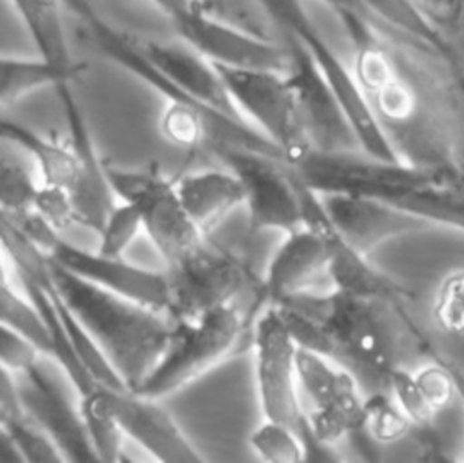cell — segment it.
<instances>
[{
    "label": "cell",
    "mask_w": 464,
    "mask_h": 463,
    "mask_svg": "<svg viewBox=\"0 0 464 463\" xmlns=\"http://www.w3.org/2000/svg\"><path fill=\"white\" fill-rule=\"evenodd\" d=\"M51 274L62 300L94 340L121 385L134 390L161 356L172 318L85 281L53 261Z\"/></svg>",
    "instance_id": "1"
},
{
    "label": "cell",
    "mask_w": 464,
    "mask_h": 463,
    "mask_svg": "<svg viewBox=\"0 0 464 463\" xmlns=\"http://www.w3.org/2000/svg\"><path fill=\"white\" fill-rule=\"evenodd\" d=\"M248 336V318L227 303L194 318L172 320L167 345L134 392L163 398L199 379L232 358Z\"/></svg>",
    "instance_id": "2"
},
{
    "label": "cell",
    "mask_w": 464,
    "mask_h": 463,
    "mask_svg": "<svg viewBox=\"0 0 464 463\" xmlns=\"http://www.w3.org/2000/svg\"><path fill=\"white\" fill-rule=\"evenodd\" d=\"M274 305L292 307L317 321L332 343L335 361L348 360L382 378L395 365L381 312L386 303L321 289L288 296Z\"/></svg>",
    "instance_id": "3"
},
{
    "label": "cell",
    "mask_w": 464,
    "mask_h": 463,
    "mask_svg": "<svg viewBox=\"0 0 464 463\" xmlns=\"http://www.w3.org/2000/svg\"><path fill=\"white\" fill-rule=\"evenodd\" d=\"M11 216L54 265L147 307L169 310V280L165 271L147 269L125 258H109L98 251L82 249L62 238L58 231L49 227L33 211Z\"/></svg>",
    "instance_id": "4"
},
{
    "label": "cell",
    "mask_w": 464,
    "mask_h": 463,
    "mask_svg": "<svg viewBox=\"0 0 464 463\" xmlns=\"http://www.w3.org/2000/svg\"><path fill=\"white\" fill-rule=\"evenodd\" d=\"M250 343L257 403L263 418L292 427L303 438L310 459V454L321 448L312 439L306 412L301 405L295 369L297 345L274 305H265L256 316L250 329Z\"/></svg>",
    "instance_id": "5"
},
{
    "label": "cell",
    "mask_w": 464,
    "mask_h": 463,
    "mask_svg": "<svg viewBox=\"0 0 464 463\" xmlns=\"http://www.w3.org/2000/svg\"><path fill=\"white\" fill-rule=\"evenodd\" d=\"M169 316L194 318L210 309L237 303V298L256 289L259 280L246 260L234 251L203 238L181 258L167 265Z\"/></svg>",
    "instance_id": "6"
},
{
    "label": "cell",
    "mask_w": 464,
    "mask_h": 463,
    "mask_svg": "<svg viewBox=\"0 0 464 463\" xmlns=\"http://www.w3.org/2000/svg\"><path fill=\"white\" fill-rule=\"evenodd\" d=\"M303 225L285 232L272 254L265 276L259 278V301L274 305L288 296L321 291L328 285V263L334 229L321 207L319 194L301 183ZM326 287V289H328Z\"/></svg>",
    "instance_id": "7"
},
{
    "label": "cell",
    "mask_w": 464,
    "mask_h": 463,
    "mask_svg": "<svg viewBox=\"0 0 464 463\" xmlns=\"http://www.w3.org/2000/svg\"><path fill=\"white\" fill-rule=\"evenodd\" d=\"M105 172L114 196L140 209L143 232L167 265L205 238V232L183 209L174 180L160 169H125L105 162Z\"/></svg>",
    "instance_id": "8"
},
{
    "label": "cell",
    "mask_w": 464,
    "mask_h": 463,
    "mask_svg": "<svg viewBox=\"0 0 464 463\" xmlns=\"http://www.w3.org/2000/svg\"><path fill=\"white\" fill-rule=\"evenodd\" d=\"M216 69L239 114L279 149L286 165L310 151L286 73L225 65H216Z\"/></svg>",
    "instance_id": "9"
},
{
    "label": "cell",
    "mask_w": 464,
    "mask_h": 463,
    "mask_svg": "<svg viewBox=\"0 0 464 463\" xmlns=\"http://www.w3.org/2000/svg\"><path fill=\"white\" fill-rule=\"evenodd\" d=\"M212 154L237 176L252 232L285 234L303 225L301 182L286 163L243 147H223Z\"/></svg>",
    "instance_id": "10"
},
{
    "label": "cell",
    "mask_w": 464,
    "mask_h": 463,
    "mask_svg": "<svg viewBox=\"0 0 464 463\" xmlns=\"http://www.w3.org/2000/svg\"><path fill=\"white\" fill-rule=\"evenodd\" d=\"M169 25L174 36L188 44L216 65L241 69H270L286 73L290 67L288 44H279L234 25L203 7H190L174 18Z\"/></svg>",
    "instance_id": "11"
},
{
    "label": "cell",
    "mask_w": 464,
    "mask_h": 463,
    "mask_svg": "<svg viewBox=\"0 0 464 463\" xmlns=\"http://www.w3.org/2000/svg\"><path fill=\"white\" fill-rule=\"evenodd\" d=\"M285 42L290 49V67L286 76L294 89L299 123L310 151H361L353 127L310 53L292 36H285Z\"/></svg>",
    "instance_id": "12"
},
{
    "label": "cell",
    "mask_w": 464,
    "mask_h": 463,
    "mask_svg": "<svg viewBox=\"0 0 464 463\" xmlns=\"http://www.w3.org/2000/svg\"><path fill=\"white\" fill-rule=\"evenodd\" d=\"M54 89L63 109L67 123L65 142L74 162L72 182L67 189L72 202L74 225H82L98 232L118 198L111 189L105 172V162L96 151L85 116L76 102L74 93L71 91V84H60Z\"/></svg>",
    "instance_id": "13"
},
{
    "label": "cell",
    "mask_w": 464,
    "mask_h": 463,
    "mask_svg": "<svg viewBox=\"0 0 464 463\" xmlns=\"http://www.w3.org/2000/svg\"><path fill=\"white\" fill-rule=\"evenodd\" d=\"M24 414L34 421L58 447L67 463H98L78 405L67 398L40 361L16 374Z\"/></svg>",
    "instance_id": "14"
},
{
    "label": "cell",
    "mask_w": 464,
    "mask_h": 463,
    "mask_svg": "<svg viewBox=\"0 0 464 463\" xmlns=\"http://www.w3.org/2000/svg\"><path fill=\"white\" fill-rule=\"evenodd\" d=\"M319 200L335 234L362 256H370L388 240L419 232L431 225L426 220L372 196L326 192L319 194Z\"/></svg>",
    "instance_id": "15"
},
{
    "label": "cell",
    "mask_w": 464,
    "mask_h": 463,
    "mask_svg": "<svg viewBox=\"0 0 464 463\" xmlns=\"http://www.w3.org/2000/svg\"><path fill=\"white\" fill-rule=\"evenodd\" d=\"M114 418L123 432L161 463H201L205 458L158 398L130 389L109 390Z\"/></svg>",
    "instance_id": "16"
},
{
    "label": "cell",
    "mask_w": 464,
    "mask_h": 463,
    "mask_svg": "<svg viewBox=\"0 0 464 463\" xmlns=\"http://www.w3.org/2000/svg\"><path fill=\"white\" fill-rule=\"evenodd\" d=\"M174 187L183 209L203 232L243 205L241 183L227 167L187 172L174 180Z\"/></svg>",
    "instance_id": "17"
},
{
    "label": "cell",
    "mask_w": 464,
    "mask_h": 463,
    "mask_svg": "<svg viewBox=\"0 0 464 463\" xmlns=\"http://www.w3.org/2000/svg\"><path fill=\"white\" fill-rule=\"evenodd\" d=\"M330 289H337L359 298L399 305L410 294L408 291L368 263V256L348 247L334 231L332 258L328 263Z\"/></svg>",
    "instance_id": "18"
},
{
    "label": "cell",
    "mask_w": 464,
    "mask_h": 463,
    "mask_svg": "<svg viewBox=\"0 0 464 463\" xmlns=\"http://www.w3.org/2000/svg\"><path fill=\"white\" fill-rule=\"evenodd\" d=\"M0 143L16 147L34 165L40 183L69 189L74 174V162L67 142L47 138L31 127L0 114Z\"/></svg>",
    "instance_id": "19"
},
{
    "label": "cell",
    "mask_w": 464,
    "mask_h": 463,
    "mask_svg": "<svg viewBox=\"0 0 464 463\" xmlns=\"http://www.w3.org/2000/svg\"><path fill=\"white\" fill-rule=\"evenodd\" d=\"M38 56L63 67H83L72 58L60 0H9Z\"/></svg>",
    "instance_id": "20"
},
{
    "label": "cell",
    "mask_w": 464,
    "mask_h": 463,
    "mask_svg": "<svg viewBox=\"0 0 464 463\" xmlns=\"http://www.w3.org/2000/svg\"><path fill=\"white\" fill-rule=\"evenodd\" d=\"M306 421L312 439L321 450L361 432L364 429V399L357 385L341 390L323 403L310 405Z\"/></svg>",
    "instance_id": "21"
},
{
    "label": "cell",
    "mask_w": 464,
    "mask_h": 463,
    "mask_svg": "<svg viewBox=\"0 0 464 463\" xmlns=\"http://www.w3.org/2000/svg\"><path fill=\"white\" fill-rule=\"evenodd\" d=\"M85 67H63L42 56L20 58L0 54V105L13 103L38 89L71 84Z\"/></svg>",
    "instance_id": "22"
},
{
    "label": "cell",
    "mask_w": 464,
    "mask_h": 463,
    "mask_svg": "<svg viewBox=\"0 0 464 463\" xmlns=\"http://www.w3.org/2000/svg\"><path fill=\"white\" fill-rule=\"evenodd\" d=\"M109 390L111 387L96 385L92 390L78 396V409L87 438L98 461L103 463L120 461L123 445V432L114 418Z\"/></svg>",
    "instance_id": "23"
},
{
    "label": "cell",
    "mask_w": 464,
    "mask_h": 463,
    "mask_svg": "<svg viewBox=\"0 0 464 463\" xmlns=\"http://www.w3.org/2000/svg\"><path fill=\"white\" fill-rule=\"evenodd\" d=\"M11 272L13 269L0 251V320L24 332L42 350L44 356L51 358L49 334L34 305L25 296L20 283H14Z\"/></svg>",
    "instance_id": "24"
},
{
    "label": "cell",
    "mask_w": 464,
    "mask_h": 463,
    "mask_svg": "<svg viewBox=\"0 0 464 463\" xmlns=\"http://www.w3.org/2000/svg\"><path fill=\"white\" fill-rule=\"evenodd\" d=\"M295 369L299 389L308 398L310 405L323 403L341 390L357 385L353 376L335 363V360L314 350L297 347Z\"/></svg>",
    "instance_id": "25"
},
{
    "label": "cell",
    "mask_w": 464,
    "mask_h": 463,
    "mask_svg": "<svg viewBox=\"0 0 464 463\" xmlns=\"http://www.w3.org/2000/svg\"><path fill=\"white\" fill-rule=\"evenodd\" d=\"M25 162H31L25 154L18 156L5 147L0 149V211L7 214L31 211L38 180L33 172L34 165Z\"/></svg>",
    "instance_id": "26"
},
{
    "label": "cell",
    "mask_w": 464,
    "mask_h": 463,
    "mask_svg": "<svg viewBox=\"0 0 464 463\" xmlns=\"http://www.w3.org/2000/svg\"><path fill=\"white\" fill-rule=\"evenodd\" d=\"M248 445L256 456L266 463H301L308 461L303 438L288 425L265 419L248 434Z\"/></svg>",
    "instance_id": "27"
},
{
    "label": "cell",
    "mask_w": 464,
    "mask_h": 463,
    "mask_svg": "<svg viewBox=\"0 0 464 463\" xmlns=\"http://www.w3.org/2000/svg\"><path fill=\"white\" fill-rule=\"evenodd\" d=\"M141 231L143 223L140 209L130 202L118 200L98 231L100 243L96 251L109 258H123L125 251Z\"/></svg>",
    "instance_id": "28"
},
{
    "label": "cell",
    "mask_w": 464,
    "mask_h": 463,
    "mask_svg": "<svg viewBox=\"0 0 464 463\" xmlns=\"http://www.w3.org/2000/svg\"><path fill=\"white\" fill-rule=\"evenodd\" d=\"M362 430L373 441L388 445L402 439L411 430V423L390 392H375L364 399Z\"/></svg>",
    "instance_id": "29"
},
{
    "label": "cell",
    "mask_w": 464,
    "mask_h": 463,
    "mask_svg": "<svg viewBox=\"0 0 464 463\" xmlns=\"http://www.w3.org/2000/svg\"><path fill=\"white\" fill-rule=\"evenodd\" d=\"M384 381L388 385L390 394L393 396V399L397 401L401 410L410 419L411 429H417L430 436L435 410L430 407L424 394L420 392V389L413 378V372H410L408 369H402L399 365H392L384 374Z\"/></svg>",
    "instance_id": "30"
},
{
    "label": "cell",
    "mask_w": 464,
    "mask_h": 463,
    "mask_svg": "<svg viewBox=\"0 0 464 463\" xmlns=\"http://www.w3.org/2000/svg\"><path fill=\"white\" fill-rule=\"evenodd\" d=\"M431 318L442 332L464 334V269L451 271L440 280L431 305Z\"/></svg>",
    "instance_id": "31"
},
{
    "label": "cell",
    "mask_w": 464,
    "mask_h": 463,
    "mask_svg": "<svg viewBox=\"0 0 464 463\" xmlns=\"http://www.w3.org/2000/svg\"><path fill=\"white\" fill-rule=\"evenodd\" d=\"M5 427L14 441L22 463H62L63 458L53 439L25 414L7 416Z\"/></svg>",
    "instance_id": "32"
},
{
    "label": "cell",
    "mask_w": 464,
    "mask_h": 463,
    "mask_svg": "<svg viewBox=\"0 0 464 463\" xmlns=\"http://www.w3.org/2000/svg\"><path fill=\"white\" fill-rule=\"evenodd\" d=\"M31 211L36 212L49 227L58 232L67 229L69 225H74L72 202L65 187L38 182Z\"/></svg>",
    "instance_id": "33"
},
{
    "label": "cell",
    "mask_w": 464,
    "mask_h": 463,
    "mask_svg": "<svg viewBox=\"0 0 464 463\" xmlns=\"http://www.w3.org/2000/svg\"><path fill=\"white\" fill-rule=\"evenodd\" d=\"M413 378H415L420 392L424 394L426 401L435 410V414L439 410L446 409L457 398L453 374L450 370L448 361H444V360L426 363L424 367H420L419 370L413 372Z\"/></svg>",
    "instance_id": "34"
},
{
    "label": "cell",
    "mask_w": 464,
    "mask_h": 463,
    "mask_svg": "<svg viewBox=\"0 0 464 463\" xmlns=\"http://www.w3.org/2000/svg\"><path fill=\"white\" fill-rule=\"evenodd\" d=\"M42 350L18 329L0 320V363L13 372H24L40 361Z\"/></svg>",
    "instance_id": "35"
},
{
    "label": "cell",
    "mask_w": 464,
    "mask_h": 463,
    "mask_svg": "<svg viewBox=\"0 0 464 463\" xmlns=\"http://www.w3.org/2000/svg\"><path fill=\"white\" fill-rule=\"evenodd\" d=\"M0 409L7 416H22L16 372L0 363Z\"/></svg>",
    "instance_id": "36"
},
{
    "label": "cell",
    "mask_w": 464,
    "mask_h": 463,
    "mask_svg": "<svg viewBox=\"0 0 464 463\" xmlns=\"http://www.w3.org/2000/svg\"><path fill=\"white\" fill-rule=\"evenodd\" d=\"M0 463H22L14 441L5 427V414L0 409Z\"/></svg>",
    "instance_id": "37"
},
{
    "label": "cell",
    "mask_w": 464,
    "mask_h": 463,
    "mask_svg": "<svg viewBox=\"0 0 464 463\" xmlns=\"http://www.w3.org/2000/svg\"><path fill=\"white\" fill-rule=\"evenodd\" d=\"M150 5H154L165 18L170 22L176 15L190 9V7H201L198 0H147Z\"/></svg>",
    "instance_id": "38"
},
{
    "label": "cell",
    "mask_w": 464,
    "mask_h": 463,
    "mask_svg": "<svg viewBox=\"0 0 464 463\" xmlns=\"http://www.w3.org/2000/svg\"><path fill=\"white\" fill-rule=\"evenodd\" d=\"M448 365H450V370H451V374H453L457 398H459V399L462 401V405H464V370L459 369V367H457L455 363H451V361H448Z\"/></svg>",
    "instance_id": "39"
}]
</instances>
